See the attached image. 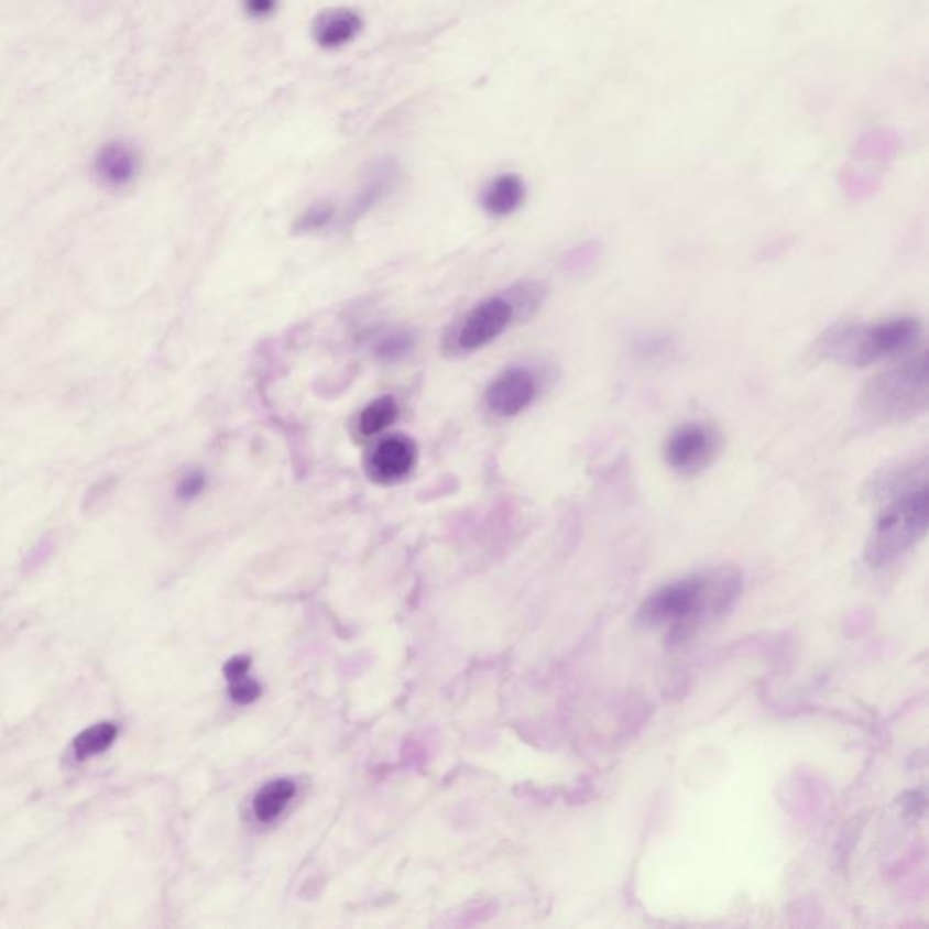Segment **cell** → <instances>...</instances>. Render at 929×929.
Wrapping results in <instances>:
<instances>
[{
  "instance_id": "cell-16",
  "label": "cell",
  "mask_w": 929,
  "mask_h": 929,
  "mask_svg": "<svg viewBox=\"0 0 929 929\" xmlns=\"http://www.w3.org/2000/svg\"><path fill=\"white\" fill-rule=\"evenodd\" d=\"M398 402L393 396H382L363 408L358 419V429L363 436H376L389 429L398 419Z\"/></svg>"
},
{
  "instance_id": "cell-13",
  "label": "cell",
  "mask_w": 929,
  "mask_h": 929,
  "mask_svg": "<svg viewBox=\"0 0 929 929\" xmlns=\"http://www.w3.org/2000/svg\"><path fill=\"white\" fill-rule=\"evenodd\" d=\"M926 472H928V458L922 456L920 460L904 461V463H895L886 467L884 472H877L872 478V492L878 491L881 494H906V492L915 491L919 487H926Z\"/></svg>"
},
{
  "instance_id": "cell-20",
  "label": "cell",
  "mask_w": 929,
  "mask_h": 929,
  "mask_svg": "<svg viewBox=\"0 0 929 929\" xmlns=\"http://www.w3.org/2000/svg\"><path fill=\"white\" fill-rule=\"evenodd\" d=\"M207 478L201 470H189L187 474L182 476V480L176 485V496L182 501H193L200 496L201 492L206 491Z\"/></svg>"
},
{
  "instance_id": "cell-17",
  "label": "cell",
  "mask_w": 929,
  "mask_h": 929,
  "mask_svg": "<svg viewBox=\"0 0 929 929\" xmlns=\"http://www.w3.org/2000/svg\"><path fill=\"white\" fill-rule=\"evenodd\" d=\"M249 659L234 657L226 665V677L229 681V692L232 699L240 704H249L259 699V682L249 679Z\"/></svg>"
},
{
  "instance_id": "cell-6",
  "label": "cell",
  "mask_w": 929,
  "mask_h": 929,
  "mask_svg": "<svg viewBox=\"0 0 929 929\" xmlns=\"http://www.w3.org/2000/svg\"><path fill=\"white\" fill-rule=\"evenodd\" d=\"M721 434L712 425L688 422L671 430L663 456L666 465L677 474L693 476L712 465L721 452Z\"/></svg>"
},
{
  "instance_id": "cell-2",
  "label": "cell",
  "mask_w": 929,
  "mask_h": 929,
  "mask_svg": "<svg viewBox=\"0 0 929 929\" xmlns=\"http://www.w3.org/2000/svg\"><path fill=\"white\" fill-rule=\"evenodd\" d=\"M928 383L926 352L873 376L855 402L853 429L873 433L906 424L925 414L929 402Z\"/></svg>"
},
{
  "instance_id": "cell-8",
  "label": "cell",
  "mask_w": 929,
  "mask_h": 929,
  "mask_svg": "<svg viewBox=\"0 0 929 929\" xmlns=\"http://www.w3.org/2000/svg\"><path fill=\"white\" fill-rule=\"evenodd\" d=\"M418 461V447L402 434L389 436L367 458V474L378 485H393L413 472Z\"/></svg>"
},
{
  "instance_id": "cell-5",
  "label": "cell",
  "mask_w": 929,
  "mask_h": 929,
  "mask_svg": "<svg viewBox=\"0 0 929 929\" xmlns=\"http://www.w3.org/2000/svg\"><path fill=\"white\" fill-rule=\"evenodd\" d=\"M928 505L926 487L895 498L873 525L866 543L867 564L883 567L914 547L928 528Z\"/></svg>"
},
{
  "instance_id": "cell-22",
  "label": "cell",
  "mask_w": 929,
  "mask_h": 929,
  "mask_svg": "<svg viewBox=\"0 0 929 929\" xmlns=\"http://www.w3.org/2000/svg\"><path fill=\"white\" fill-rule=\"evenodd\" d=\"M568 259H570V262H572V265L576 269L592 265V262L598 259V245H595V243H584V245H581V248L576 251V254H570Z\"/></svg>"
},
{
  "instance_id": "cell-10",
  "label": "cell",
  "mask_w": 929,
  "mask_h": 929,
  "mask_svg": "<svg viewBox=\"0 0 929 929\" xmlns=\"http://www.w3.org/2000/svg\"><path fill=\"white\" fill-rule=\"evenodd\" d=\"M363 30V19L351 8H331L316 15L310 33L324 50H340L349 46Z\"/></svg>"
},
{
  "instance_id": "cell-3",
  "label": "cell",
  "mask_w": 929,
  "mask_h": 929,
  "mask_svg": "<svg viewBox=\"0 0 929 929\" xmlns=\"http://www.w3.org/2000/svg\"><path fill=\"white\" fill-rule=\"evenodd\" d=\"M922 335V324L914 316L892 318L878 324L841 321L828 327L817 340L821 357L844 367H866L884 358L906 352Z\"/></svg>"
},
{
  "instance_id": "cell-11",
  "label": "cell",
  "mask_w": 929,
  "mask_h": 929,
  "mask_svg": "<svg viewBox=\"0 0 929 929\" xmlns=\"http://www.w3.org/2000/svg\"><path fill=\"white\" fill-rule=\"evenodd\" d=\"M527 197V186L522 176L505 173L489 182L481 193V206L492 217H509L523 206Z\"/></svg>"
},
{
  "instance_id": "cell-7",
  "label": "cell",
  "mask_w": 929,
  "mask_h": 929,
  "mask_svg": "<svg viewBox=\"0 0 929 929\" xmlns=\"http://www.w3.org/2000/svg\"><path fill=\"white\" fill-rule=\"evenodd\" d=\"M537 396V378L531 369L514 367L501 372L487 387L489 413L498 418H514L531 407Z\"/></svg>"
},
{
  "instance_id": "cell-14",
  "label": "cell",
  "mask_w": 929,
  "mask_h": 929,
  "mask_svg": "<svg viewBox=\"0 0 929 929\" xmlns=\"http://www.w3.org/2000/svg\"><path fill=\"white\" fill-rule=\"evenodd\" d=\"M296 786L287 779L273 780L256 794L253 802L254 816L259 821L273 822L295 797Z\"/></svg>"
},
{
  "instance_id": "cell-1",
  "label": "cell",
  "mask_w": 929,
  "mask_h": 929,
  "mask_svg": "<svg viewBox=\"0 0 929 929\" xmlns=\"http://www.w3.org/2000/svg\"><path fill=\"white\" fill-rule=\"evenodd\" d=\"M739 587L737 573L726 568L674 581L646 599L640 621L668 632L670 640L681 641L697 626L723 614L737 599Z\"/></svg>"
},
{
  "instance_id": "cell-21",
  "label": "cell",
  "mask_w": 929,
  "mask_h": 929,
  "mask_svg": "<svg viewBox=\"0 0 929 929\" xmlns=\"http://www.w3.org/2000/svg\"><path fill=\"white\" fill-rule=\"evenodd\" d=\"M280 0H242L243 11L251 19H267L278 10Z\"/></svg>"
},
{
  "instance_id": "cell-12",
  "label": "cell",
  "mask_w": 929,
  "mask_h": 929,
  "mask_svg": "<svg viewBox=\"0 0 929 929\" xmlns=\"http://www.w3.org/2000/svg\"><path fill=\"white\" fill-rule=\"evenodd\" d=\"M396 164L393 161L378 162L376 166H372L369 171L365 181H363L360 192L351 201L349 211H347V220L349 222H357L358 218L371 211L372 207L376 206L378 201L382 200L391 189H393L394 182H396Z\"/></svg>"
},
{
  "instance_id": "cell-18",
  "label": "cell",
  "mask_w": 929,
  "mask_h": 929,
  "mask_svg": "<svg viewBox=\"0 0 929 929\" xmlns=\"http://www.w3.org/2000/svg\"><path fill=\"white\" fill-rule=\"evenodd\" d=\"M413 346V336L408 332H393V335L385 336L382 341H378L376 354L385 362H398L403 357H407Z\"/></svg>"
},
{
  "instance_id": "cell-19",
  "label": "cell",
  "mask_w": 929,
  "mask_h": 929,
  "mask_svg": "<svg viewBox=\"0 0 929 929\" xmlns=\"http://www.w3.org/2000/svg\"><path fill=\"white\" fill-rule=\"evenodd\" d=\"M335 206L329 201H316L299 217L298 222H296V231L310 232L326 228L327 223H331L332 218H335Z\"/></svg>"
},
{
  "instance_id": "cell-15",
  "label": "cell",
  "mask_w": 929,
  "mask_h": 929,
  "mask_svg": "<svg viewBox=\"0 0 929 929\" xmlns=\"http://www.w3.org/2000/svg\"><path fill=\"white\" fill-rule=\"evenodd\" d=\"M119 737V726L113 723H99L89 726L73 739V754L78 761L89 759L103 754L113 746Z\"/></svg>"
},
{
  "instance_id": "cell-4",
  "label": "cell",
  "mask_w": 929,
  "mask_h": 929,
  "mask_svg": "<svg viewBox=\"0 0 929 929\" xmlns=\"http://www.w3.org/2000/svg\"><path fill=\"white\" fill-rule=\"evenodd\" d=\"M543 289L536 284H520L509 293L491 296L461 316L458 326L445 338L447 354H470L498 340L517 316L532 315L539 307Z\"/></svg>"
},
{
  "instance_id": "cell-9",
  "label": "cell",
  "mask_w": 929,
  "mask_h": 929,
  "mask_svg": "<svg viewBox=\"0 0 929 929\" xmlns=\"http://www.w3.org/2000/svg\"><path fill=\"white\" fill-rule=\"evenodd\" d=\"M140 171V156L133 145L125 142H109L95 156V175L103 186L122 189L130 186Z\"/></svg>"
}]
</instances>
